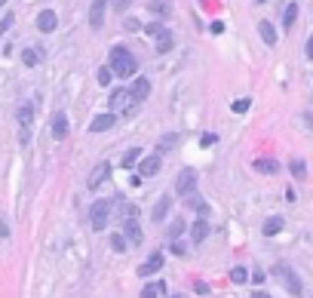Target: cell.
<instances>
[{"mask_svg":"<svg viewBox=\"0 0 313 298\" xmlns=\"http://www.w3.org/2000/svg\"><path fill=\"white\" fill-rule=\"evenodd\" d=\"M108 102H111V111H114V114H123V117L135 114V111H138V105H141V102H138L129 89H114Z\"/></svg>","mask_w":313,"mask_h":298,"instance_id":"obj_2","label":"cell"},{"mask_svg":"<svg viewBox=\"0 0 313 298\" xmlns=\"http://www.w3.org/2000/svg\"><path fill=\"white\" fill-rule=\"evenodd\" d=\"M138 160H141V151H138V148H129V151L123 154V160H120V163H123V169H132Z\"/></svg>","mask_w":313,"mask_h":298,"instance_id":"obj_24","label":"cell"},{"mask_svg":"<svg viewBox=\"0 0 313 298\" xmlns=\"http://www.w3.org/2000/svg\"><path fill=\"white\" fill-rule=\"evenodd\" d=\"M258 34H261V40H264L267 46H274V43H277V28H274L267 18H264V22H258Z\"/></svg>","mask_w":313,"mask_h":298,"instance_id":"obj_21","label":"cell"},{"mask_svg":"<svg viewBox=\"0 0 313 298\" xmlns=\"http://www.w3.org/2000/svg\"><path fill=\"white\" fill-rule=\"evenodd\" d=\"M175 145H178V135H175V132H166V135L160 138V154H163V151H172Z\"/></svg>","mask_w":313,"mask_h":298,"instance_id":"obj_28","label":"cell"},{"mask_svg":"<svg viewBox=\"0 0 313 298\" xmlns=\"http://www.w3.org/2000/svg\"><path fill=\"white\" fill-rule=\"evenodd\" d=\"M111 77H114L111 65H108V68H98V86H108V83H111Z\"/></svg>","mask_w":313,"mask_h":298,"instance_id":"obj_31","label":"cell"},{"mask_svg":"<svg viewBox=\"0 0 313 298\" xmlns=\"http://www.w3.org/2000/svg\"><path fill=\"white\" fill-rule=\"evenodd\" d=\"M111 246H114L117 252H123L129 243H126V237H123V234H111Z\"/></svg>","mask_w":313,"mask_h":298,"instance_id":"obj_32","label":"cell"},{"mask_svg":"<svg viewBox=\"0 0 313 298\" xmlns=\"http://www.w3.org/2000/svg\"><path fill=\"white\" fill-rule=\"evenodd\" d=\"M22 62H25L28 68L40 65V62H43V49H40V46H31V49H25V52H22Z\"/></svg>","mask_w":313,"mask_h":298,"instance_id":"obj_23","label":"cell"},{"mask_svg":"<svg viewBox=\"0 0 313 298\" xmlns=\"http://www.w3.org/2000/svg\"><path fill=\"white\" fill-rule=\"evenodd\" d=\"M255 3H267V0H255Z\"/></svg>","mask_w":313,"mask_h":298,"instance_id":"obj_45","label":"cell"},{"mask_svg":"<svg viewBox=\"0 0 313 298\" xmlns=\"http://www.w3.org/2000/svg\"><path fill=\"white\" fill-rule=\"evenodd\" d=\"M148 9H151L157 18H169V15H172V3H169V0H151Z\"/></svg>","mask_w":313,"mask_h":298,"instance_id":"obj_20","label":"cell"},{"mask_svg":"<svg viewBox=\"0 0 313 298\" xmlns=\"http://www.w3.org/2000/svg\"><path fill=\"white\" fill-rule=\"evenodd\" d=\"M126 28H129V31H138V28H141V22H138V18H126Z\"/></svg>","mask_w":313,"mask_h":298,"instance_id":"obj_39","label":"cell"},{"mask_svg":"<svg viewBox=\"0 0 313 298\" xmlns=\"http://www.w3.org/2000/svg\"><path fill=\"white\" fill-rule=\"evenodd\" d=\"M37 28H40L43 34H49V31H55V28H58V15H55L52 9H43V12L37 15Z\"/></svg>","mask_w":313,"mask_h":298,"instance_id":"obj_11","label":"cell"},{"mask_svg":"<svg viewBox=\"0 0 313 298\" xmlns=\"http://www.w3.org/2000/svg\"><path fill=\"white\" fill-rule=\"evenodd\" d=\"M252 166H255V172H261V175H274V172H280V163H277L274 157H258Z\"/></svg>","mask_w":313,"mask_h":298,"instance_id":"obj_14","label":"cell"},{"mask_svg":"<svg viewBox=\"0 0 313 298\" xmlns=\"http://www.w3.org/2000/svg\"><path fill=\"white\" fill-rule=\"evenodd\" d=\"M252 298H270V295H267V292H255Z\"/></svg>","mask_w":313,"mask_h":298,"instance_id":"obj_43","label":"cell"},{"mask_svg":"<svg viewBox=\"0 0 313 298\" xmlns=\"http://www.w3.org/2000/svg\"><path fill=\"white\" fill-rule=\"evenodd\" d=\"M108 172H111V166H108V163H98V166L92 169V175H89V182H86V185H89V188L95 191V188H98L101 182H108Z\"/></svg>","mask_w":313,"mask_h":298,"instance_id":"obj_17","label":"cell"},{"mask_svg":"<svg viewBox=\"0 0 313 298\" xmlns=\"http://www.w3.org/2000/svg\"><path fill=\"white\" fill-rule=\"evenodd\" d=\"M280 231H283V218H280V215H274V218L264 222V234H267V237H274V234H280Z\"/></svg>","mask_w":313,"mask_h":298,"instance_id":"obj_26","label":"cell"},{"mask_svg":"<svg viewBox=\"0 0 313 298\" xmlns=\"http://www.w3.org/2000/svg\"><path fill=\"white\" fill-rule=\"evenodd\" d=\"M169 209H172V194H163V197L157 200V206L151 209V218H154V222H166Z\"/></svg>","mask_w":313,"mask_h":298,"instance_id":"obj_9","label":"cell"},{"mask_svg":"<svg viewBox=\"0 0 313 298\" xmlns=\"http://www.w3.org/2000/svg\"><path fill=\"white\" fill-rule=\"evenodd\" d=\"M154 40H157V52H169V49H172V31H169L166 25L154 34Z\"/></svg>","mask_w":313,"mask_h":298,"instance_id":"obj_16","label":"cell"},{"mask_svg":"<svg viewBox=\"0 0 313 298\" xmlns=\"http://www.w3.org/2000/svg\"><path fill=\"white\" fill-rule=\"evenodd\" d=\"M172 298H181V295H172Z\"/></svg>","mask_w":313,"mask_h":298,"instance_id":"obj_46","label":"cell"},{"mask_svg":"<svg viewBox=\"0 0 313 298\" xmlns=\"http://www.w3.org/2000/svg\"><path fill=\"white\" fill-rule=\"evenodd\" d=\"M215 142H218L215 132H206V135H203V148H209V145H215Z\"/></svg>","mask_w":313,"mask_h":298,"instance_id":"obj_37","label":"cell"},{"mask_svg":"<svg viewBox=\"0 0 313 298\" xmlns=\"http://www.w3.org/2000/svg\"><path fill=\"white\" fill-rule=\"evenodd\" d=\"M111 3H114V9H120V12H123V9H129V6H132V0H111Z\"/></svg>","mask_w":313,"mask_h":298,"instance_id":"obj_38","label":"cell"},{"mask_svg":"<svg viewBox=\"0 0 313 298\" xmlns=\"http://www.w3.org/2000/svg\"><path fill=\"white\" fill-rule=\"evenodd\" d=\"M304 52H307V58H313V34L307 37V46H304Z\"/></svg>","mask_w":313,"mask_h":298,"instance_id":"obj_40","label":"cell"},{"mask_svg":"<svg viewBox=\"0 0 313 298\" xmlns=\"http://www.w3.org/2000/svg\"><path fill=\"white\" fill-rule=\"evenodd\" d=\"M231 280H234V283H246V280H249V271H246V268H234V271H231Z\"/></svg>","mask_w":313,"mask_h":298,"instance_id":"obj_33","label":"cell"},{"mask_svg":"<svg viewBox=\"0 0 313 298\" xmlns=\"http://www.w3.org/2000/svg\"><path fill=\"white\" fill-rule=\"evenodd\" d=\"M194 191H197V172H194V169H181L178 178H175V194H178V197H187V194H194Z\"/></svg>","mask_w":313,"mask_h":298,"instance_id":"obj_5","label":"cell"},{"mask_svg":"<svg viewBox=\"0 0 313 298\" xmlns=\"http://www.w3.org/2000/svg\"><path fill=\"white\" fill-rule=\"evenodd\" d=\"M108 212H111V200H98L89 206V225L95 231H105L108 228Z\"/></svg>","mask_w":313,"mask_h":298,"instance_id":"obj_3","label":"cell"},{"mask_svg":"<svg viewBox=\"0 0 313 298\" xmlns=\"http://www.w3.org/2000/svg\"><path fill=\"white\" fill-rule=\"evenodd\" d=\"M163 292H166V286H163V283L157 280V283H148V286L141 289V298H160Z\"/></svg>","mask_w":313,"mask_h":298,"instance_id":"obj_25","label":"cell"},{"mask_svg":"<svg viewBox=\"0 0 313 298\" xmlns=\"http://www.w3.org/2000/svg\"><path fill=\"white\" fill-rule=\"evenodd\" d=\"M181 231H184V222H181V218H172V228H169V237H181Z\"/></svg>","mask_w":313,"mask_h":298,"instance_id":"obj_35","label":"cell"},{"mask_svg":"<svg viewBox=\"0 0 313 298\" xmlns=\"http://www.w3.org/2000/svg\"><path fill=\"white\" fill-rule=\"evenodd\" d=\"M274 274L283 280V286L289 289V295H301V280H298V274H295L289 265H277V268H274Z\"/></svg>","mask_w":313,"mask_h":298,"instance_id":"obj_4","label":"cell"},{"mask_svg":"<svg viewBox=\"0 0 313 298\" xmlns=\"http://www.w3.org/2000/svg\"><path fill=\"white\" fill-rule=\"evenodd\" d=\"M114 123H117V114H114V111H111V114H98V117L89 123V132H108Z\"/></svg>","mask_w":313,"mask_h":298,"instance_id":"obj_12","label":"cell"},{"mask_svg":"<svg viewBox=\"0 0 313 298\" xmlns=\"http://www.w3.org/2000/svg\"><path fill=\"white\" fill-rule=\"evenodd\" d=\"M289 169H292V175H295V178H304V175H307V163H304L301 157H295V160L289 163Z\"/></svg>","mask_w":313,"mask_h":298,"instance_id":"obj_27","label":"cell"},{"mask_svg":"<svg viewBox=\"0 0 313 298\" xmlns=\"http://www.w3.org/2000/svg\"><path fill=\"white\" fill-rule=\"evenodd\" d=\"M187 206H191V209H197V212H203V215L209 212V206H206V203L197 197V191H194V194H187Z\"/></svg>","mask_w":313,"mask_h":298,"instance_id":"obj_29","label":"cell"},{"mask_svg":"<svg viewBox=\"0 0 313 298\" xmlns=\"http://www.w3.org/2000/svg\"><path fill=\"white\" fill-rule=\"evenodd\" d=\"M120 215H123V218H135V215H138V209H135L132 203H120Z\"/></svg>","mask_w":313,"mask_h":298,"instance_id":"obj_34","label":"cell"},{"mask_svg":"<svg viewBox=\"0 0 313 298\" xmlns=\"http://www.w3.org/2000/svg\"><path fill=\"white\" fill-rule=\"evenodd\" d=\"M307 126L313 129V114H307Z\"/></svg>","mask_w":313,"mask_h":298,"instance_id":"obj_44","label":"cell"},{"mask_svg":"<svg viewBox=\"0 0 313 298\" xmlns=\"http://www.w3.org/2000/svg\"><path fill=\"white\" fill-rule=\"evenodd\" d=\"M295 22H298V3H286V12H283V28H286V31H292V28H295Z\"/></svg>","mask_w":313,"mask_h":298,"instance_id":"obj_22","label":"cell"},{"mask_svg":"<svg viewBox=\"0 0 313 298\" xmlns=\"http://www.w3.org/2000/svg\"><path fill=\"white\" fill-rule=\"evenodd\" d=\"M129 92H132L138 102H144V98L151 95V80H148V77H138V80L132 83V89H129Z\"/></svg>","mask_w":313,"mask_h":298,"instance_id":"obj_19","label":"cell"},{"mask_svg":"<svg viewBox=\"0 0 313 298\" xmlns=\"http://www.w3.org/2000/svg\"><path fill=\"white\" fill-rule=\"evenodd\" d=\"M111 71L126 80V77H132V74L138 71V62H135V55H132L126 46H114V49H111Z\"/></svg>","mask_w":313,"mask_h":298,"instance_id":"obj_1","label":"cell"},{"mask_svg":"<svg viewBox=\"0 0 313 298\" xmlns=\"http://www.w3.org/2000/svg\"><path fill=\"white\" fill-rule=\"evenodd\" d=\"M105 9H108V0H92V6H89V25L95 31L105 25Z\"/></svg>","mask_w":313,"mask_h":298,"instance_id":"obj_8","label":"cell"},{"mask_svg":"<svg viewBox=\"0 0 313 298\" xmlns=\"http://www.w3.org/2000/svg\"><path fill=\"white\" fill-rule=\"evenodd\" d=\"M160 268H163V255H160V252H154V255H151V259L138 268V274H141V277H151V274H157Z\"/></svg>","mask_w":313,"mask_h":298,"instance_id":"obj_18","label":"cell"},{"mask_svg":"<svg viewBox=\"0 0 313 298\" xmlns=\"http://www.w3.org/2000/svg\"><path fill=\"white\" fill-rule=\"evenodd\" d=\"M68 129H71V126H68V114H61V111H58V114L52 117V135L61 142V138H68Z\"/></svg>","mask_w":313,"mask_h":298,"instance_id":"obj_13","label":"cell"},{"mask_svg":"<svg viewBox=\"0 0 313 298\" xmlns=\"http://www.w3.org/2000/svg\"><path fill=\"white\" fill-rule=\"evenodd\" d=\"M12 22H15V15H12V12H6V15H3V22H0V34H6V31L12 28Z\"/></svg>","mask_w":313,"mask_h":298,"instance_id":"obj_36","label":"cell"},{"mask_svg":"<svg viewBox=\"0 0 313 298\" xmlns=\"http://www.w3.org/2000/svg\"><path fill=\"white\" fill-rule=\"evenodd\" d=\"M160 172V154H151V157H141L138 160V175L141 178H151Z\"/></svg>","mask_w":313,"mask_h":298,"instance_id":"obj_7","label":"cell"},{"mask_svg":"<svg viewBox=\"0 0 313 298\" xmlns=\"http://www.w3.org/2000/svg\"><path fill=\"white\" fill-rule=\"evenodd\" d=\"M191 237H194V246H200V243L209 237V222H206V218H197V222L191 225Z\"/></svg>","mask_w":313,"mask_h":298,"instance_id":"obj_15","label":"cell"},{"mask_svg":"<svg viewBox=\"0 0 313 298\" xmlns=\"http://www.w3.org/2000/svg\"><path fill=\"white\" fill-rule=\"evenodd\" d=\"M224 31V22H212V34H221Z\"/></svg>","mask_w":313,"mask_h":298,"instance_id":"obj_41","label":"cell"},{"mask_svg":"<svg viewBox=\"0 0 313 298\" xmlns=\"http://www.w3.org/2000/svg\"><path fill=\"white\" fill-rule=\"evenodd\" d=\"M15 117H18V126H22L18 138H22V142H28V138H31V120H34V108H31V105H22V108L15 111Z\"/></svg>","mask_w":313,"mask_h":298,"instance_id":"obj_6","label":"cell"},{"mask_svg":"<svg viewBox=\"0 0 313 298\" xmlns=\"http://www.w3.org/2000/svg\"><path fill=\"white\" fill-rule=\"evenodd\" d=\"M231 108H234V114H246V111L252 108V98H237Z\"/></svg>","mask_w":313,"mask_h":298,"instance_id":"obj_30","label":"cell"},{"mask_svg":"<svg viewBox=\"0 0 313 298\" xmlns=\"http://www.w3.org/2000/svg\"><path fill=\"white\" fill-rule=\"evenodd\" d=\"M123 237H126L129 246H138V243H141V228H138L135 218H126V222H123Z\"/></svg>","mask_w":313,"mask_h":298,"instance_id":"obj_10","label":"cell"},{"mask_svg":"<svg viewBox=\"0 0 313 298\" xmlns=\"http://www.w3.org/2000/svg\"><path fill=\"white\" fill-rule=\"evenodd\" d=\"M0 237H9V228H6L3 222H0Z\"/></svg>","mask_w":313,"mask_h":298,"instance_id":"obj_42","label":"cell"}]
</instances>
